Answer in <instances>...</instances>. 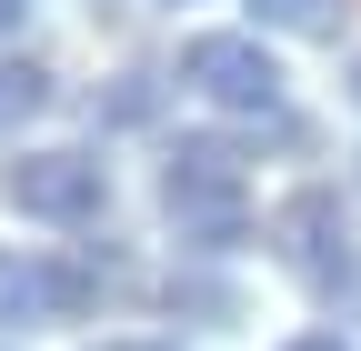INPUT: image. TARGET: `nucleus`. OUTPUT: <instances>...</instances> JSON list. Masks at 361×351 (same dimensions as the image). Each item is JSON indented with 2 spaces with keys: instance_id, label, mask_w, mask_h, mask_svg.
Segmentation results:
<instances>
[{
  "instance_id": "obj_1",
  "label": "nucleus",
  "mask_w": 361,
  "mask_h": 351,
  "mask_svg": "<svg viewBox=\"0 0 361 351\" xmlns=\"http://www.w3.org/2000/svg\"><path fill=\"white\" fill-rule=\"evenodd\" d=\"M161 211L180 221V241H201V251H231L251 231V171L231 141H171L161 161Z\"/></svg>"
},
{
  "instance_id": "obj_2",
  "label": "nucleus",
  "mask_w": 361,
  "mask_h": 351,
  "mask_svg": "<svg viewBox=\"0 0 361 351\" xmlns=\"http://www.w3.org/2000/svg\"><path fill=\"white\" fill-rule=\"evenodd\" d=\"M0 201L20 211V221H51V231H80L111 211V171L90 151H20L11 171H0Z\"/></svg>"
},
{
  "instance_id": "obj_3",
  "label": "nucleus",
  "mask_w": 361,
  "mask_h": 351,
  "mask_svg": "<svg viewBox=\"0 0 361 351\" xmlns=\"http://www.w3.org/2000/svg\"><path fill=\"white\" fill-rule=\"evenodd\" d=\"M180 80H191L211 111H231V121H271L281 111V61L261 51V30H201L191 51H180Z\"/></svg>"
},
{
  "instance_id": "obj_4",
  "label": "nucleus",
  "mask_w": 361,
  "mask_h": 351,
  "mask_svg": "<svg viewBox=\"0 0 361 351\" xmlns=\"http://www.w3.org/2000/svg\"><path fill=\"white\" fill-rule=\"evenodd\" d=\"M271 241H281V271L301 281V291H351V241H341V191H291L281 201V221H271Z\"/></svg>"
},
{
  "instance_id": "obj_5",
  "label": "nucleus",
  "mask_w": 361,
  "mask_h": 351,
  "mask_svg": "<svg viewBox=\"0 0 361 351\" xmlns=\"http://www.w3.org/2000/svg\"><path fill=\"white\" fill-rule=\"evenodd\" d=\"M80 301H90V271H80V261H51V251H0V331L71 321Z\"/></svg>"
},
{
  "instance_id": "obj_6",
  "label": "nucleus",
  "mask_w": 361,
  "mask_h": 351,
  "mask_svg": "<svg viewBox=\"0 0 361 351\" xmlns=\"http://www.w3.org/2000/svg\"><path fill=\"white\" fill-rule=\"evenodd\" d=\"M251 20L281 40H341V0H251Z\"/></svg>"
},
{
  "instance_id": "obj_7",
  "label": "nucleus",
  "mask_w": 361,
  "mask_h": 351,
  "mask_svg": "<svg viewBox=\"0 0 361 351\" xmlns=\"http://www.w3.org/2000/svg\"><path fill=\"white\" fill-rule=\"evenodd\" d=\"M30 111H51V70L40 61H0V141H11Z\"/></svg>"
},
{
  "instance_id": "obj_8",
  "label": "nucleus",
  "mask_w": 361,
  "mask_h": 351,
  "mask_svg": "<svg viewBox=\"0 0 361 351\" xmlns=\"http://www.w3.org/2000/svg\"><path fill=\"white\" fill-rule=\"evenodd\" d=\"M281 351H351L341 331H301V341H281Z\"/></svg>"
},
{
  "instance_id": "obj_9",
  "label": "nucleus",
  "mask_w": 361,
  "mask_h": 351,
  "mask_svg": "<svg viewBox=\"0 0 361 351\" xmlns=\"http://www.w3.org/2000/svg\"><path fill=\"white\" fill-rule=\"evenodd\" d=\"M20 20H30V0H0V40H11V30H20Z\"/></svg>"
},
{
  "instance_id": "obj_10",
  "label": "nucleus",
  "mask_w": 361,
  "mask_h": 351,
  "mask_svg": "<svg viewBox=\"0 0 361 351\" xmlns=\"http://www.w3.org/2000/svg\"><path fill=\"white\" fill-rule=\"evenodd\" d=\"M101 351H161V341H101Z\"/></svg>"
},
{
  "instance_id": "obj_11",
  "label": "nucleus",
  "mask_w": 361,
  "mask_h": 351,
  "mask_svg": "<svg viewBox=\"0 0 361 351\" xmlns=\"http://www.w3.org/2000/svg\"><path fill=\"white\" fill-rule=\"evenodd\" d=\"M351 101H361V61H351Z\"/></svg>"
}]
</instances>
